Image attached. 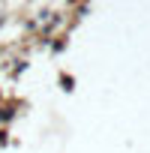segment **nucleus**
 <instances>
[{
  "label": "nucleus",
  "mask_w": 150,
  "mask_h": 153,
  "mask_svg": "<svg viewBox=\"0 0 150 153\" xmlns=\"http://www.w3.org/2000/svg\"><path fill=\"white\" fill-rule=\"evenodd\" d=\"M60 84H63V90H72L75 81H72V75H60Z\"/></svg>",
  "instance_id": "f03ea898"
},
{
  "label": "nucleus",
  "mask_w": 150,
  "mask_h": 153,
  "mask_svg": "<svg viewBox=\"0 0 150 153\" xmlns=\"http://www.w3.org/2000/svg\"><path fill=\"white\" fill-rule=\"evenodd\" d=\"M6 144V129H0V147Z\"/></svg>",
  "instance_id": "7ed1b4c3"
},
{
  "label": "nucleus",
  "mask_w": 150,
  "mask_h": 153,
  "mask_svg": "<svg viewBox=\"0 0 150 153\" xmlns=\"http://www.w3.org/2000/svg\"><path fill=\"white\" fill-rule=\"evenodd\" d=\"M0 24H3V18H0Z\"/></svg>",
  "instance_id": "20e7f679"
},
{
  "label": "nucleus",
  "mask_w": 150,
  "mask_h": 153,
  "mask_svg": "<svg viewBox=\"0 0 150 153\" xmlns=\"http://www.w3.org/2000/svg\"><path fill=\"white\" fill-rule=\"evenodd\" d=\"M12 117H15V111H12V108H0V123H9Z\"/></svg>",
  "instance_id": "f257e3e1"
}]
</instances>
